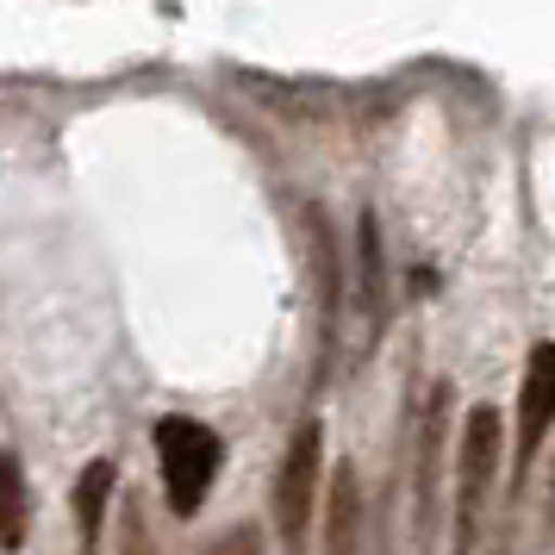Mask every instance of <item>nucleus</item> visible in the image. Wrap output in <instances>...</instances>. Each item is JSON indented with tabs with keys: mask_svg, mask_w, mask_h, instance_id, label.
<instances>
[{
	"mask_svg": "<svg viewBox=\"0 0 555 555\" xmlns=\"http://www.w3.org/2000/svg\"><path fill=\"white\" fill-rule=\"evenodd\" d=\"M219 462H225V443H219V430H206L201 418H163L156 425V468H163V493L176 505L181 518H194L201 500L212 493V480H219Z\"/></svg>",
	"mask_w": 555,
	"mask_h": 555,
	"instance_id": "2",
	"label": "nucleus"
},
{
	"mask_svg": "<svg viewBox=\"0 0 555 555\" xmlns=\"http://www.w3.org/2000/svg\"><path fill=\"white\" fill-rule=\"evenodd\" d=\"M319 555H362V480H356L350 462L331 475V493H325V543H319Z\"/></svg>",
	"mask_w": 555,
	"mask_h": 555,
	"instance_id": "6",
	"label": "nucleus"
},
{
	"mask_svg": "<svg viewBox=\"0 0 555 555\" xmlns=\"http://www.w3.org/2000/svg\"><path fill=\"white\" fill-rule=\"evenodd\" d=\"M500 450H505L500 412L493 405H475L462 437H455V543H450V555L480 550V525H487L493 475H500Z\"/></svg>",
	"mask_w": 555,
	"mask_h": 555,
	"instance_id": "1",
	"label": "nucleus"
},
{
	"mask_svg": "<svg viewBox=\"0 0 555 555\" xmlns=\"http://www.w3.org/2000/svg\"><path fill=\"white\" fill-rule=\"evenodd\" d=\"M106 487H113V462H88L76 480V518H81V537L101 530V505H106Z\"/></svg>",
	"mask_w": 555,
	"mask_h": 555,
	"instance_id": "9",
	"label": "nucleus"
},
{
	"mask_svg": "<svg viewBox=\"0 0 555 555\" xmlns=\"http://www.w3.org/2000/svg\"><path fill=\"white\" fill-rule=\"evenodd\" d=\"M319 468H325V430H319V418H306L275 475V530L294 555L306 550V530H312V512H319Z\"/></svg>",
	"mask_w": 555,
	"mask_h": 555,
	"instance_id": "3",
	"label": "nucleus"
},
{
	"mask_svg": "<svg viewBox=\"0 0 555 555\" xmlns=\"http://www.w3.org/2000/svg\"><path fill=\"white\" fill-rule=\"evenodd\" d=\"M356 306L369 312V331H380V319H387V256H380L375 212L356 219Z\"/></svg>",
	"mask_w": 555,
	"mask_h": 555,
	"instance_id": "7",
	"label": "nucleus"
},
{
	"mask_svg": "<svg viewBox=\"0 0 555 555\" xmlns=\"http://www.w3.org/2000/svg\"><path fill=\"white\" fill-rule=\"evenodd\" d=\"M212 555H262V537H256L250 525H237V530H225V537L212 543Z\"/></svg>",
	"mask_w": 555,
	"mask_h": 555,
	"instance_id": "11",
	"label": "nucleus"
},
{
	"mask_svg": "<svg viewBox=\"0 0 555 555\" xmlns=\"http://www.w3.org/2000/svg\"><path fill=\"white\" fill-rule=\"evenodd\" d=\"M550 425H555V344H537L525 362V393H518V462H512V480L530 475Z\"/></svg>",
	"mask_w": 555,
	"mask_h": 555,
	"instance_id": "5",
	"label": "nucleus"
},
{
	"mask_svg": "<svg viewBox=\"0 0 555 555\" xmlns=\"http://www.w3.org/2000/svg\"><path fill=\"white\" fill-rule=\"evenodd\" d=\"M443 425H450V387L437 380L425 393V412H418V437H412V543L418 555L430 550L437 537V462H443Z\"/></svg>",
	"mask_w": 555,
	"mask_h": 555,
	"instance_id": "4",
	"label": "nucleus"
},
{
	"mask_svg": "<svg viewBox=\"0 0 555 555\" xmlns=\"http://www.w3.org/2000/svg\"><path fill=\"white\" fill-rule=\"evenodd\" d=\"M26 530H31L26 468H20V455H0V550H26Z\"/></svg>",
	"mask_w": 555,
	"mask_h": 555,
	"instance_id": "8",
	"label": "nucleus"
},
{
	"mask_svg": "<svg viewBox=\"0 0 555 555\" xmlns=\"http://www.w3.org/2000/svg\"><path fill=\"white\" fill-rule=\"evenodd\" d=\"M119 555H156L151 518H144V505L138 500H126V512H119Z\"/></svg>",
	"mask_w": 555,
	"mask_h": 555,
	"instance_id": "10",
	"label": "nucleus"
}]
</instances>
